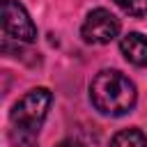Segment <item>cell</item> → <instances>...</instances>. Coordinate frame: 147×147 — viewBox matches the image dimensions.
Segmentation results:
<instances>
[{
	"instance_id": "cell-4",
	"label": "cell",
	"mask_w": 147,
	"mask_h": 147,
	"mask_svg": "<svg viewBox=\"0 0 147 147\" xmlns=\"http://www.w3.org/2000/svg\"><path fill=\"white\" fill-rule=\"evenodd\" d=\"M119 32V21L108 9H94L87 14L80 34L87 44H110Z\"/></svg>"
},
{
	"instance_id": "cell-5",
	"label": "cell",
	"mask_w": 147,
	"mask_h": 147,
	"mask_svg": "<svg viewBox=\"0 0 147 147\" xmlns=\"http://www.w3.org/2000/svg\"><path fill=\"white\" fill-rule=\"evenodd\" d=\"M119 51L122 55L136 64V67H147V37L140 32H129L122 37L119 41Z\"/></svg>"
},
{
	"instance_id": "cell-7",
	"label": "cell",
	"mask_w": 147,
	"mask_h": 147,
	"mask_svg": "<svg viewBox=\"0 0 147 147\" xmlns=\"http://www.w3.org/2000/svg\"><path fill=\"white\" fill-rule=\"evenodd\" d=\"M117 7L131 16H142L147 14V0H115Z\"/></svg>"
},
{
	"instance_id": "cell-1",
	"label": "cell",
	"mask_w": 147,
	"mask_h": 147,
	"mask_svg": "<svg viewBox=\"0 0 147 147\" xmlns=\"http://www.w3.org/2000/svg\"><path fill=\"white\" fill-rule=\"evenodd\" d=\"M53 103V94L46 87H34L28 94H23L14 108H11V142L18 147H37V133L48 115V108Z\"/></svg>"
},
{
	"instance_id": "cell-8",
	"label": "cell",
	"mask_w": 147,
	"mask_h": 147,
	"mask_svg": "<svg viewBox=\"0 0 147 147\" xmlns=\"http://www.w3.org/2000/svg\"><path fill=\"white\" fill-rule=\"evenodd\" d=\"M55 147H85V145L78 142V140H62V142H57Z\"/></svg>"
},
{
	"instance_id": "cell-2",
	"label": "cell",
	"mask_w": 147,
	"mask_h": 147,
	"mask_svg": "<svg viewBox=\"0 0 147 147\" xmlns=\"http://www.w3.org/2000/svg\"><path fill=\"white\" fill-rule=\"evenodd\" d=\"M90 101L101 115L122 117L136 106V85L115 69H103L90 83Z\"/></svg>"
},
{
	"instance_id": "cell-3",
	"label": "cell",
	"mask_w": 147,
	"mask_h": 147,
	"mask_svg": "<svg viewBox=\"0 0 147 147\" xmlns=\"http://www.w3.org/2000/svg\"><path fill=\"white\" fill-rule=\"evenodd\" d=\"M2 30L16 41L30 44L37 39V25L32 23L25 7L16 0H2Z\"/></svg>"
},
{
	"instance_id": "cell-6",
	"label": "cell",
	"mask_w": 147,
	"mask_h": 147,
	"mask_svg": "<svg viewBox=\"0 0 147 147\" xmlns=\"http://www.w3.org/2000/svg\"><path fill=\"white\" fill-rule=\"evenodd\" d=\"M110 147H147V136L140 129H124L113 136Z\"/></svg>"
}]
</instances>
